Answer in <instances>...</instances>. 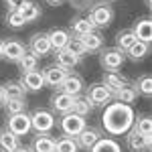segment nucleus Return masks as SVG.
<instances>
[{"label": "nucleus", "mask_w": 152, "mask_h": 152, "mask_svg": "<svg viewBox=\"0 0 152 152\" xmlns=\"http://www.w3.org/2000/svg\"><path fill=\"white\" fill-rule=\"evenodd\" d=\"M71 4V8L75 10H85V8H91V2L94 0H67Z\"/></svg>", "instance_id": "4c0bfd02"}, {"label": "nucleus", "mask_w": 152, "mask_h": 152, "mask_svg": "<svg viewBox=\"0 0 152 152\" xmlns=\"http://www.w3.org/2000/svg\"><path fill=\"white\" fill-rule=\"evenodd\" d=\"M31 128L35 130L37 134H45V132H51L55 128V116L49 112V110H35L31 114Z\"/></svg>", "instance_id": "39448f33"}, {"label": "nucleus", "mask_w": 152, "mask_h": 152, "mask_svg": "<svg viewBox=\"0 0 152 152\" xmlns=\"http://www.w3.org/2000/svg\"><path fill=\"white\" fill-rule=\"evenodd\" d=\"M6 130H10L14 136H26L28 132H31V116L28 114H14V116H8L6 120Z\"/></svg>", "instance_id": "0eeeda50"}, {"label": "nucleus", "mask_w": 152, "mask_h": 152, "mask_svg": "<svg viewBox=\"0 0 152 152\" xmlns=\"http://www.w3.org/2000/svg\"><path fill=\"white\" fill-rule=\"evenodd\" d=\"M6 24L12 26V28H23L24 24H26V20L23 18L20 10H8L6 12Z\"/></svg>", "instance_id": "e433bc0d"}, {"label": "nucleus", "mask_w": 152, "mask_h": 152, "mask_svg": "<svg viewBox=\"0 0 152 152\" xmlns=\"http://www.w3.org/2000/svg\"><path fill=\"white\" fill-rule=\"evenodd\" d=\"M91 152H122L120 148V144L116 140H112V138H99L97 144H95Z\"/></svg>", "instance_id": "2f4dec72"}, {"label": "nucleus", "mask_w": 152, "mask_h": 152, "mask_svg": "<svg viewBox=\"0 0 152 152\" xmlns=\"http://www.w3.org/2000/svg\"><path fill=\"white\" fill-rule=\"evenodd\" d=\"M47 4H51V6H59L61 2H65V0H45Z\"/></svg>", "instance_id": "79ce46f5"}, {"label": "nucleus", "mask_w": 152, "mask_h": 152, "mask_svg": "<svg viewBox=\"0 0 152 152\" xmlns=\"http://www.w3.org/2000/svg\"><path fill=\"white\" fill-rule=\"evenodd\" d=\"M132 128L136 130V132H140L142 136H150V134H152V120H150V116H148V114L134 116Z\"/></svg>", "instance_id": "bb28decb"}, {"label": "nucleus", "mask_w": 152, "mask_h": 152, "mask_svg": "<svg viewBox=\"0 0 152 152\" xmlns=\"http://www.w3.org/2000/svg\"><path fill=\"white\" fill-rule=\"evenodd\" d=\"M124 61H126V53L116 49V47L102 49V53H99V65L105 71L107 69H120L124 65Z\"/></svg>", "instance_id": "423d86ee"}, {"label": "nucleus", "mask_w": 152, "mask_h": 152, "mask_svg": "<svg viewBox=\"0 0 152 152\" xmlns=\"http://www.w3.org/2000/svg\"><path fill=\"white\" fill-rule=\"evenodd\" d=\"M12 152H33V150H31V146H23V144H20L18 148H14Z\"/></svg>", "instance_id": "a19ab883"}, {"label": "nucleus", "mask_w": 152, "mask_h": 152, "mask_svg": "<svg viewBox=\"0 0 152 152\" xmlns=\"http://www.w3.org/2000/svg\"><path fill=\"white\" fill-rule=\"evenodd\" d=\"M57 89H59V91H63V94H67V95L77 97V95L83 94L85 83H83V77L79 75V73H67V75H65V79L59 83Z\"/></svg>", "instance_id": "6e6552de"}, {"label": "nucleus", "mask_w": 152, "mask_h": 152, "mask_svg": "<svg viewBox=\"0 0 152 152\" xmlns=\"http://www.w3.org/2000/svg\"><path fill=\"white\" fill-rule=\"evenodd\" d=\"M71 112L77 114V116H81V118H87V114L91 112V104L85 99V95H77L75 102H73V110Z\"/></svg>", "instance_id": "473e14b6"}, {"label": "nucleus", "mask_w": 152, "mask_h": 152, "mask_svg": "<svg viewBox=\"0 0 152 152\" xmlns=\"http://www.w3.org/2000/svg\"><path fill=\"white\" fill-rule=\"evenodd\" d=\"M146 6H150V0H146Z\"/></svg>", "instance_id": "a18cd8bd"}, {"label": "nucleus", "mask_w": 152, "mask_h": 152, "mask_svg": "<svg viewBox=\"0 0 152 152\" xmlns=\"http://www.w3.org/2000/svg\"><path fill=\"white\" fill-rule=\"evenodd\" d=\"M99 2H105V4H110V2H114V0H99Z\"/></svg>", "instance_id": "c03bdc74"}, {"label": "nucleus", "mask_w": 152, "mask_h": 152, "mask_svg": "<svg viewBox=\"0 0 152 152\" xmlns=\"http://www.w3.org/2000/svg\"><path fill=\"white\" fill-rule=\"evenodd\" d=\"M55 124L59 126V130H61V134H63V136H71V138H75V136H77V134L87 126V124H85V118L77 116V114H73V112L63 114L61 120L55 122Z\"/></svg>", "instance_id": "20e7f679"}, {"label": "nucleus", "mask_w": 152, "mask_h": 152, "mask_svg": "<svg viewBox=\"0 0 152 152\" xmlns=\"http://www.w3.org/2000/svg\"><path fill=\"white\" fill-rule=\"evenodd\" d=\"M67 73H69V71L63 69V67H59V65H49V67L43 69V81H45V85L59 87V83L65 79Z\"/></svg>", "instance_id": "dca6fc26"}, {"label": "nucleus", "mask_w": 152, "mask_h": 152, "mask_svg": "<svg viewBox=\"0 0 152 152\" xmlns=\"http://www.w3.org/2000/svg\"><path fill=\"white\" fill-rule=\"evenodd\" d=\"M4 104H6V94H4V87L0 85V107H4Z\"/></svg>", "instance_id": "ea45409f"}, {"label": "nucleus", "mask_w": 152, "mask_h": 152, "mask_svg": "<svg viewBox=\"0 0 152 152\" xmlns=\"http://www.w3.org/2000/svg\"><path fill=\"white\" fill-rule=\"evenodd\" d=\"M69 35L71 37H83V35H87V33H91V31H95L94 28V24L89 23L87 18H83V16H77V18H73L69 24Z\"/></svg>", "instance_id": "5701e85b"}, {"label": "nucleus", "mask_w": 152, "mask_h": 152, "mask_svg": "<svg viewBox=\"0 0 152 152\" xmlns=\"http://www.w3.org/2000/svg\"><path fill=\"white\" fill-rule=\"evenodd\" d=\"M81 63V59L77 57V55H73L69 49H59L55 51V65L59 67H63V69H73V67H77Z\"/></svg>", "instance_id": "a211bd4d"}, {"label": "nucleus", "mask_w": 152, "mask_h": 152, "mask_svg": "<svg viewBox=\"0 0 152 152\" xmlns=\"http://www.w3.org/2000/svg\"><path fill=\"white\" fill-rule=\"evenodd\" d=\"M49 37V43H51V51H59V49H65L67 47V43H69V31H65V28H53V31H49L47 33Z\"/></svg>", "instance_id": "aec40b11"}, {"label": "nucleus", "mask_w": 152, "mask_h": 152, "mask_svg": "<svg viewBox=\"0 0 152 152\" xmlns=\"http://www.w3.org/2000/svg\"><path fill=\"white\" fill-rule=\"evenodd\" d=\"M126 146L132 152H148L150 150V136H142L140 132L130 128L126 132Z\"/></svg>", "instance_id": "9d476101"}, {"label": "nucleus", "mask_w": 152, "mask_h": 152, "mask_svg": "<svg viewBox=\"0 0 152 152\" xmlns=\"http://www.w3.org/2000/svg\"><path fill=\"white\" fill-rule=\"evenodd\" d=\"M136 41H138V39L134 37V33H132L130 28L120 31V33L116 35V49H120V51H124V53H126V51H128V49L132 47Z\"/></svg>", "instance_id": "a878e982"}, {"label": "nucleus", "mask_w": 152, "mask_h": 152, "mask_svg": "<svg viewBox=\"0 0 152 152\" xmlns=\"http://www.w3.org/2000/svg\"><path fill=\"white\" fill-rule=\"evenodd\" d=\"M18 83H20V87L24 89V94H26V91L35 94V91H41V89L45 87L43 73H41V71H26V73H23V77H20Z\"/></svg>", "instance_id": "ddd939ff"}, {"label": "nucleus", "mask_w": 152, "mask_h": 152, "mask_svg": "<svg viewBox=\"0 0 152 152\" xmlns=\"http://www.w3.org/2000/svg\"><path fill=\"white\" fill-rule=\"evenodd\" d=\"M65 49H69L71 53H73V55H77L79 59H83L85 55H87V51H85V47H83V43H81V39H79V37H71Z\"/></svg>", "instance_id": "c9c22d12"}, {"label": "nucleus", "mask_w": 152, "mask_h": 152, "mask_svg": "<svg viewBox=\"0 0 152 152\" xmlns=\"http://www.w3.org/2000/svg\"><path fill=\"white\" fill-rule=\"evenodd\" d=\"M102 138V130L99 128H89V126H85V128L75 136V144H77V148H83V150H91L97 140Z\"/></svg>", "instance_id": "1a4fd4ad"}, {"label": "nucleus", "mask_w": 152, "mask_h": 152, "mask_svg": "<svg viewBox=\"0 0 152 152\" xmlns=\"http://www.w3.org/2000/svg\"><path fill=\"white\" fill-rule=\"evenodd\" d=\"M20 146V138L14 136L10 130H0V150L2 152H12L14 148Z\"/></svg>", "instance_id": "b1692460"}, {"label": "nucleus", "mask_w": 152, "mask_h": 152, "mask_svg": "<svg viewBox=\"0 0 152 152\" xmlns=\"http://www.w3.org/2000/svg\"><path fill=\"white\" fill-rule=\"evenodd\" d=\"M102 83H104L105 87L112 91V95H114L120 87H124V85L128 83V79H126L118 69H107V71H104V75H102Z\"/></svg>", "instance_id": "2eb2a0df"}, {"label": "nucleus", "mask_w": 152, "mask_h": 152, "mask_svg": "<svg viewBox=\"0 0 152 152\" xmlns=\"http://www.w3.org/2000/svg\"><path fill=\"white\" fill-rule=\"evenodd\" d=\"M130 31H132L134 37H136L138 41H142V43H150L152 41V23H150V18H138Z\"/></svg>", "instance_id": "6ab92c4d"}, {"label": "nucleus", "mask_w": 152, "mask_h": 152, "mask_svg": "<svg viewBox=\"0 0 152 152\" xmlns=\"http://www.w3.org/2000/svg\"><path fill=\"white\" fill-rule=\"evenodd\" d=\"M24 53H26V47H24L23 41H18V39H8V41H4V55H2V59L12 61V63H18Z\"/></svg>", "instance_id": "4468645a"}, {"label": "nucleus", "mask_w": 152, "mask_h": 152, "mask_svg": "<svg viewBox=\"0 0 152 152\" xmlns=\"http://www.w3.org/2000/svg\"><path fill=\"white\" fill-rule=\"evenodd\" d=\"M4 110H6V114H8V116L23 114L24 110H26V99H24V97H20V99H6Z\"/></svg>", "instance_id": "f704fd0d"}, {"label": "nucleus", "mask_w": 152, "mask_h": 152, "mask_svg": "<svg viewBox=\"0 0 152 152\" xmlns=\"http://www.w3.org/2000/svg\"><path fill=\"white\" fill-rule=\"evenodd\" d=\"M134 87H136V91L138 95H144V97H150L152 95V77L148 73H144L140 75L136 81H134Z\"/></svg>", "instance_id": "c85d7f7f"}, {"label": "nucleus", "mask_w": 152, "mask_h": 152, "mask_svg": "<svg viewBox=\"0 0 152 152\" xmlns=\"http://www.w3.org/2000/svg\"><path fill=\"white\" fill-rule=\"evenodd\" d=\"M31 150L33 152H55V138H53L49 132L37 134V136H33Z\"/></svg>", "instance_id": "f3484780"}, {"label": "nucleus", "mask_w": 152, "mask_h": 152, "mask_svg": "<svg viewBox=\"0 0 152 152\" xmlns=\"http://www.w3.org/2000/svg\"><path fill=\"white\" fill-rule=\"evenodd\" d=\"M51 110L55 112V114H69L71 110H73V102H75V97L73 95H67L63 94V91H55V94L51 95Z\"/></svg>", "instance_id": "f8f14e48"}, {"label": "nucleus", "mask_w": 152, "mask_h": 152, "mask_svg": "<svg viewBox=\"0 0 152 152\" xmlns=\"http://www.w3.org/2000/svg\"><path fill=\"white\" fill-rule=\"evenodd\" d=\"M2 87H4L6 99H20V97H24V89L20 87L18 81H8V83H4Z\"/></svg>", "instance_id": "72a5a7b5"}, {"label": "nucleus", "mask_w": 152, "mask_h": 152, "mask_svg": "<svg viewBox=\"0 0 152 152\" xmlns=\"http://www.w3.org/2000/svg\"><path fill=\"white\" fill-rule=\"evenodd\" d=\"M28 0H4V4L8 6V10H20Z\"/></svg>", "instance_id": "58836bf2"}, {"label": "nucleus", "mask_w": 152, "mask_h": 152, "mask_svg": "<svg viewBox=\"0 0 152 152\" xmlns=\"http://www.w3.org/2000/svg\"><path fill=\"white\" fill-rule=\"evenodd\" d=\"M132 122H134V112L132 107L126 104H107L104 116H102V126L107 134H126L132 128Z\"/></svg>", "instance_id": "f257e3e1"}, {"label": "nucleus", "mask_w": 152, "mask_h": 152, "mask_svg": "<svg viewBox=\"0 0 152 152\" xmlns=\"http://www.w3.org/2000/svg\"><path fill=\"white\" fill-rule=\"evenodd\" d=\"M87 20L94 24V28H105V26H110L112 20H114V8L110 4H105V2L91 4Z\"/></svg>", "instance_id": "f03ea898"}, {"label": "nucleus", "mask_w": 152, "mask_h": 152, "mask_svg": "<svg viewBox=\"0 0 152 152\" xmlns=\"http://www.w3.org/2000/svg\"><path fill=\"white\" fill-rule=\"evenodd\" d=\"M136 97H138V91H136L134 83H126L124 87H120L116 94H114V99H116L118 104H126V105L134 104Z\"/></svg>", "instance_id": "4be33fe9"}, {"label": "nucleus", "mask_w": 152, "mask_h": 152, "mask_svg": "<svg viewBox=\"0 0 152 152\" xmlns=\"http://www.w3.org/2000/svg\"><path fill=\"white\" fill-rule=\"evenodd\" d=\"M83 43V47L87 53H95V51H102L104 47V35L99 33V31H91V33H87V35L79 37Z\"/></svg>", "instance_id": "412c9836"}, {"label": "nucleus", "mask_w": 152, "mask_h": 152, "mask_svg": "<svg viewBox=\"0 0 152 152\" xmlns=\"http://www.w3.org/2000/svg\"><path fill=\"white\" fill-rule=\"evenodd\" d=\"M77 144H75V138L71 136H61V138H55V152H77Z\"/></svg>", "instance_id": "7c9ffc66"}, {"label": "nucleus", "mask_w": 152, "mask_h": 152, "mask_svg": "<svg viewBox=\"0 0 152 152\" xmlns=\"http://www.w3.org/2000/svg\"><path fill=\"white\" fill-rule=\"evenodd\" d=\"M148 53H150V43L136 41V43L126 51V59H130V61H142V59H146Z\"/></svg>", "instance_id": "393cba45"}, {"label": "nucleus", "mask_w": 152, "mask_h": 152, "mask_svg": "<svg viewBox=\"0 0 152 152\" xmlns=\"http://www.w3.org/2000/svg\"><path fill=\"white\" fill-rule=\"evenodd\" d=\"M18 67H20L23 73H26V71H37V67H39V57L33 55V53L26 49V53H24L23 57H20V61H18Z\"/></svg>", "instance_id": "c756f323"}, {"label": "nucleus", "mask_w": 152, "mask_h": 152, "mask_svg": "<svg viewBox=\"0 0 152 152\" xmlns=\"http://www.w3.org/2000/svg\"><path fill=\"white\" fill-rule=\"evenodd\" d=\"M2 55H4V41H0V59H2Z\"/></svg>", "instance_id": "37998d69"}, {"label": "nucleus", "mask_w": 152, "mask_h": 152, "mask_svg": "<svg viewBox=\"0 0 152 152\" xmlns=\"http://www.w3.org/2000/svg\"><path fill=\"white\" fill-rule=\"evenodd\" d=\"M85 99L91 104V107H104L114 99V95L104 83H91L85 87Z\"/></svg>", "instance_id": "7ed1b4c3"}, {"label": "nucleus", "mask_w": 152, "mask_h": 152, "mask_svg": "<svg viewBox=\"0 0 152 152\" xmlns=\"http://www.w3.org/2000/svg\"><path fill=\"white\" fill-rule=\"evenodd\" d=\"M28 51L37 55V57H47L51 53V43H49L47 33H35V35L28 39Z\"/></svg>", "instance_id": "9b49d317"}, {"label": "nucleus", "mask_w": 152, "mask_h": 152, "mask_svg": "<svg viewBox=\"0 0 152 152\" xmlns=\"http://www.w3.org/2000/svg\"><path fill=\"white\" fill-rule=\"evenodd\" d=\"M20 14H23V18L26 23H35V20L41 18V6L37 2H33V0H28L23 8H20Z\"/></svg>", "instance_id": "cd10ccee"}]
</instances>
